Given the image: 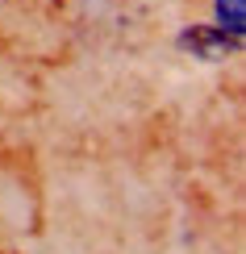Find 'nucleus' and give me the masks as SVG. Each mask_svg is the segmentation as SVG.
<instances>
[{
    "instance_id": "obj_1",
    "label": "nucleus",
    "mask_w": 246,
    "mask_h": 254,
    "mask_svg": "<svg viewBox=\"0 0 246 254\" xmlns=\"http://www.w3.org/2000/svg\"><path fill=\"white\" fill-rule=\"evenodd\" d=\"M179 46L192 50L196 59H226V55H238L242 50V38H230L217 25H192V29L179 34Z\"/></svg>"
},
{
    "instance_id": "obj_2",
    "label": "nucleus",
    "mask_w": 246,
    "mask_h": 254,
    "mask_svg": "<svg viewBox=\"0 0 246 254\" xmlns=\"http://www.w3.org/2000/svg\"><path fill=\"white\" fill-rule=\"evenodd\" d=\"M213 25L226 29L230 38L246 34V0H213Z\"/></svg>"
}]
</instances>
